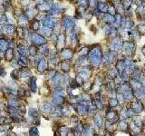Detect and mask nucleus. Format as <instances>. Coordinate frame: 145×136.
<instances>
[{"label":"nucleus","mask_w":145,"mask_h":136,"mask_svg":"<svg viewBox=\"0 0 145 136\" xmlns=\"http://www.w3.org/2000/svg\"><path fill=\"white\" fill-rule=\"evenodd\" d=\"M88 56L89 62L91 63V65L93 66V67L97 68L102 63V59H103V52L99 45H94L93 48L90 49V53Z\"/></svg>","instance_id":"1"},{"label":"nucleus","mask_w":145,"mask_h":136,"mask_svg":"<svg viewBox=\"0 0 145 136\" xmlns=\"http://www.w3.org/2000/svg\"><path fill=\"white\" fill-rule=\"evenodd\" d=\"M122 45H123V43H122V39L120 37L116 36V37L113 38V41H112V43L110 45V49L112 51L117 52V51H120L122 49Z\"/></svg>","instance_id":"2"},{"label":"nucleus","mask_w":145,"mask_h":136,"mask_svg":"<svg viewBox=\"0 0 145 136\" xmlns=\"http://www.w3.org/2000/svg\"><path fill=\"white\" fill-rule=\"evenodd\" d=\"M135 44L134 42L131 41H128V42H124L123 45H122V49L125 52V54L129 56L131 54H133V52L135 51Z\"/></svg>","instance_id":"3"},{"label":"nucleus","mask_w":145,"mask_h":136,"mask_svg":"<svg viewBox=\"0 0 145 136\" xmlns=\"http://www.w3.org/2000/svg\"><path fill=\"white\" fill-rule=\"evenodd\" d=\"M106 119H107V121H108L109 122H111V123L113 124V123L118 122V121H119V119H120V116L116 112L111 110V111H109L108 113H106Z\"/></svg>","instance_id":"4"},{"label":"nucleus","mask_w":145,"mask_h":136,"mask_svg":"<svg viewBox=\"0 0 145 136\" xmlns=\"http://www.w3.org/2000/svg\"><path fill=\"white\" fill-rule=\"evenodd\" d=\"M74 19L70 16H65L63 19V26L68 31H72L74 28Z\"/></svg>","instance_id":"5"},{"label":"nucleus","mask_w":145,"mask_h":136,"mask_svg":"<svg viewBox=\"0 0 145 136\" xmlns=\"http://www.w3.org/2000/svg\"><path fill=\"white\" fill-rule=\"evenodd\" d=\"M78 72H79V75L83 77L84 80H86V79H89L90 78V76H91V70L89 69L88 67H86V66H80V68L78 69Z\"/></svg>","instance_id":"6"},{"label":"nucleus","mask_w":145,"mask_h":136,"mask_svg":"<svg viewBox=\"0 0 145 136\" xmlns=\"http://www.w3.org/2000/svg\"><path fill=\"white\" fill-rule=\"evenodd\" d=\"M121 26L122 28H126V29H131L134 26V22L131 19H130V18L122 17V22H121Z\"/></svg>","instance_id":"7"},{"label":"nucleus","mask_w":145,"mask_h":136,"mask_svg":"<svg viewBox=\"0 0 145 136\" xmlns=\"http://www.w3.org/2000/svg\"><path fill=\"white\" fill-rule=\"evenodd\" d=\"M134 112L136 113H140V112L143 111V109H144V106L142 104V103L140 101V100H138V101L136 102H133L132 103H131V106Z\"/></svg>","instance_id":"8"},{"label":"nucleus","mask_w":145,"mask_h":136,"mask_svg":"<svg viewBox=\"0 0 145 136\" xmlns=\"http://www.w3.org/2000/svg\"><path fill=\"white\" fill-rule=\"evenodd\" d=\"M130 85L131 90H138V89H142V84L139 80H135V79H131L130 80Z\"/></svg>","instance_id":"9"},{"label":"nucleus","mask_w":145,"mask_h":136,"mask_svg":"<svg viewBox=\"0 0 145 136\" xmlns=\"http://www.w3.org/2000/svg\"><path fill=\"white\" fill-rule=\"evenodd\" d=\"M103 21L104 23H106L107 25H113L115 22V16L113 15H111V14H106V15H104L103 17Z\"/></svg>","instance_id":"10"},{"label":"nucleus","mask_w":145,"mask_h":136,"mask_svg":"<svg viewBox=\"0 0 145 136\" xmlns=\"http://www.w3.org/2000/svg\"><path fill=\"white\" fill-rule=\"evenodd\" d=\"M72 55H73L72 51L71 50V49H69V48H65V49H63V50L61 52V56H62L64 60H69V59H71L72 57Z\"/></svg>","instance_id":"11"},{"label":"nucleus","mask_w":145,"mask_h":136,"mask_svg":"<svg viewBox=\"0 0 145 136\" xmlns=\"http://www.w3.org/2000/svg\"><path fill=\"white\" fill-rule=\"evenodd\" d=\"M131 85H130V84L128 82H124L123 84L118 85V88H117L118 92H119V93H122V94H124L125 92L131 90Z\"/></svg>","instance_id":"12"},{"label":"nucleus","mask_w":145,"mask_h":136,"mask_svg":"<svg viewBox=\"0 0 145 136\" xmlns=\"http://www.w3.org/2000/svg\"><path fill=\"white\" fill-rule=\"evenodd\" d=\"M94 123H95V126H96L97 128L103 127L104 124V118L100 115V114H95V115H94Z\"/></svg>","instance_id":"13"},{"label":"nucleus","mask_w":145,"mask_h":136,"mask_svg":"<svg viewBox=\"0 0 145 136\" xmlns=\"http://www.w3.org/2000/svg\"><path fill=\"white\" fill-rule=\"evenodd\" d=\"M116 70L118 71V74L122 75L125 71V64L124 60H118L116 63Z\"/></svg>","instance_id":"14"},{"label":"nucleus","mask_w":145,"mask_h":136,"mask_svg":"<svg viewBox=\"0 0 145 136\" xmlns=\"http://www.w3.org/2000/svg\"><path fill=\"white\" fill-rule=\"evenodd\" d=\"M108 6L109 5H107V4H106L105 2H101V1H99L98 3H97V6H96V7H97L102 13H107V12H108Z\"/></svg>","instance_id":"15"},{"label":"nucleus","mask_w":145,"mask_h":136,"mask_svg":"<svg viewBox=\"0 0 145 136\" xmlns=\"http://www.w3.org/2000/svg\"><path fill=\"white\" fill-rule=\"evenodd\" d=\"M117 128L122 131H127L129 130V125H128L127 122L125 121V120H122V121H121L119 123H118Z\"/></svg>","instance_id":"16"},{"label":"nucleus","mask_w":145,"mask_h":136,"mask_svg":"<svg viewBox=\"0 0 145 136\" xmlns=\"http://www.w3.org/2000/svg\"><path fill=\"white\" fill-rule=\"evenodd\" d=\"M132 122H133V124L136 126H138V127H141V126L144 124V121L139 117V116H132Z\"/></svg>","instance_id":"17"},{"label":"nucleus","mask_w":145,"mask_h":136,"mask_svg":"<svg viewBox=\"0 0 145 136\" xmlns=\"http://www.w3.org/2000/svg\"><path fill=\"white\" fill-rule=\"evenodd\" d=\"M64 101H65V98L63 96H61V95L55 96L53 99V103H54V105H61V104H63L64 103Z\"/></svg>","instance_id":"18"},{"label":"nucleus","mask_w":145,"mask_h":136,"mask_svg":"<svg viewBox=\"0 0 145 136\" xmlns=\"http://www.w3.org/2000/svg\"><path fill=\"white\" fill-rule=\"evenodd\" d=\"M133 92V94L134 96L138 99V100H140V99H142L143 97L145 96L144 93H143V90L142 89H138V90H132Z\"/></svg>","instance_id":"19"},{"label":"nucleus","mask_w":145,"mask_h":136,"mask_svg":"<svg viewBox=\"0 0 145 136\" xmlns=\"http://www.w3.org/2000/svg\"><path fill=\"white\" fill-rule=\"evenodd\" d=\"M132 5V0H122V6L124 11H129Z\"/></svg>","instance_id":"20"},{"label":"nucleus","mask_w":145,"mask_h":136,"mask_svg":"<svg viewBox=\"0 0 145 136\" xmlns=\"http://www.w3.org/2000/svg\"><path fill=\"white\" fill-rule=\"evenodd\" d=\"M123 96H124L125 100H127V101H131V100H132V98L134 97V94H133L132 90L131 89V90L125 92L124 94H123Z\"/></svg>","instance_id":"21"},{"label":"nucleus","mask_w":145,"mask_h":136,"mask_svg":"<svg viewBox=\"0 0 145 136\" xmlns=\"http://www.w3.org/2000/svg\"><path fill=\"white\" fill-rule=\"evenodd\" d=\"M142 76V75H141V73H140V71L138 69V68H135L134 70H133V72H132V78L133 79H135V80H139L140 81V77Z\"/></svg>","instance_id":"22"},{"label":"nucleus","mask_w":145,"mask_h":136,"mask_svg":"<svg viewBox=\"0 0 145 136\" xmlns=\"http://www.w3.org/2000/svg\"><path fill=\"white\" fill-rule=\"evenodd\" d=\"M44 25H45L46 27H49V28H53L54 26V20L52 19V18H50V17H48L46 20H45L44 22Z\"/></svg>","instance_id":"23"},{"label":"nucleus","mask_w":145,"mask_h":136,"mask_svg":"<svg viewBox=\"0 0 145 136\" xmlns=\"http://www.w3.org/2000/svg\"><path fill=\"white\" fill-rule=\"evenodd\" d=\"M90 53V48L87 47V46H84V47H82L81 50L79 52V56H87Z\"/></svg>","instance_id":"24"},{"label":"nucleus","mask_w":145,"mask_h":136,"mask_svg":"<svg viewBox=\"0 0 145 136\" xmlns=\"http://www.w3.org/2000/svg\"><path fill=\"white\" fill-rule=\"evenodd\" d=\"M61 68H62V70L63 72H68V71L70 70V64L66 60L63 61L62 63H61Z\"/></svg>","instance_id":"25"},{"label":"nucleus","mask_w":145,"mask_h":136,"mask_svg":"<svg viewBox=\"0 0 145 136\" xmlns=\"http://www.w3.org/2000/svg\"><path fill=\"white\" fill-rule=\"evenodd\" d=\"M116 98H117V100H118V102H119V103L121 105H123V104H124L125 98H124V96H123V94L118 93V94H116Z\"/></svg>","instance_id":"26"},{"label":"nucleus","mask_w":145,"mask_h":136,"mask_svg":"<svg viewBox=\"0 0 145 136\" xmlns=\"http://www.w3.org/2000/svg\"><path fill=\"white\" fill-rule=\"evenodd\" d=\"M47 67V63L45 60H41L40 61V63H39V65H38V70L39 71H44L45 68Z\"/></svg>","instance_id":"27"},{"label":"nucleus","mask_w":145,"mask_h":136,"mask_svg":"<svg viewBox=\"0 0 145 136\" xmlns=\"http://www.w3.org/2000/svg\"><path fill=\"white\" fill-rule=\"evenodd\" d=\"M118 104H119V102L117 100V98H111L110 99V101H109V105H110V107L114 108V107H116Z\"/></svg>","instance_id":"28"},{"label":"nucleus","mask_w":145,"mask_h":136,"mask_svg":"<svg viewBox=\"0 0 145 136\" xmlns=\"http://www.w3.org/2000/svg\"><path fill=\"white\" fill-rule=\"evenodd\" d=\"M115 82H113V81L111 79V81H109L108 83H107V89H108L109 91H113L115 90Z\"/></svg>","instance_id":"29"},{"label":"nucleus","mask_w":145,"mask_h":136,"mask_svg":"<svg viewBox=\"0 0 145 136\" xmlns=\"http://www.w3.org/2000/svg\"><path fill=\"white\" fill-rule=\"evenodd\" d=\"M74 80L76 81V83H77L78 84H79V86H82V85H83V84H84V83H83V80H84V79H83V77H82V76L80 75L79 74H78L77 75L75 76Z\"/></svg>","instance_id":"30"},{"label":"nucleus","mask_w":145,"mask_h":136,"mask_svg":"<svg viewBox=\"0 0 145 136\" xmlns=\"http://www.w3.org/2000/svg\"><path fill=\"white\" fill-rule=\"evenodd\" d=\"M35 42H36V44H44L45 42V38H43L42 36H40V35H35Z\"/></svg>","instance_id":"31"},{"label":"nucleus","mask_w":145,"mask_h":136,"mask_svg":"<svg viewBox=\"0 0 145 136\" xmlns=\"http://www.w3.org/2000/svg\"><path fill=\"white\" fill-rule=\"evenodd\" d=\"M80 6H85L88 7L89 6V0H76Z\"/></svg>","instance_id":"32"},{"label":"nucleus","mask_w":145,"mask_h":136,"mask_svg":"<svg viewBox=\"0 0 145 136\" xmlns=\"http://www.w3.org/2000/svg\"><path fill=\"white\" fill-rule=\"evenodd\" d=\"M118 75V71L117 70H111V72H109V78H111L112 80L115 79V77Z\"/></svg>","instance_id":"33"},{"label":"nucleus","mask_w":145,"mask_h":136,"mask_svg":"<svg viewBox=\"0 0 145 136\" xmlns=\"http://www.w3.org/2000/svg\"><path fill=\"white\" fill-rule=\"evenodd\" d=\"M70 40H71V42H72V45H76L78 43V38H77V35H75L74 33L73 34H72V35H70Z\"/></svg>","instance_id":"34"},{"label":"nucleus","mask_w":145,"mask_h":136,"mask_svg":"<svg viewBox=\"0 0 145 136\" xmlns=\"http://www.w3.org/2000/svg\"><path fill=\"white\" fill-rule=\"evenodd\" d=\"M109 14H111V15H116V13H117V10L115 9V7H114L113 5H111L108 6V12Z\"/></svg>","instance_id":"35"},{"label":"nucleus","mask_w":145,"mask_h":136,"mask_svg":"<svg viewBox=\"0 0 145 136\" xmlns=\"http://www.w3.org/2000/svg\"><path fill=\"white\" fill-rule=\"evenodd\" d=\"M65 41V38H64V35H60L59 37H58V45L63 47V43Z\"/></svg>","instance_id":"36"},{"label":"nucleus","mask_w":145,"mask_h":136,"mask_svg":"<svg viewBox=\"0 0 145 136\" xmlns=\"http://www.w3.org/2000/svg\"><path fill=\"white\" fill-rule=\"evenodd\" d=\"M137 29H138V32L140 33V35H144L145 34V25H144L140 24V25L137 27Z\"/></svg>","instance_id":"37"},{"label":"nucleus","mask_w":145,"mask_h":136,"mask_svg":"<svg viewBox=\"0 0 145 136\" xmlns=\"http://www.w3.org/2000/svg\"><path fill=\"white\" fill-rule=\"evenodd\" d=\"M30 87H31V89L34 91V92L36 91V78H35V77H33L31 79V81H30Z\"/></svg>","instance_id":"38"},{"label":"nucleus","mask_w":145,"mask_h":136,"mask_svg":"<svg viewBox=\"0 0 145 136\" xmlns=\"http://www.w3.org/2000/svg\"><path fill=\"white\" fill-rule=\"evenodd\" d=\"M59 131L62 132V133H61L62 135H67V134H68V128H67V127H65V126H63V127H61Z\"/></svg>","instance_id":"39"},{"label":"nucleus","mask_w":145,"mask_h":136,"mask_svg":"<svg viewBox=\"0 0 145 136\" xmlns=\"http://www.w3.org/2000/svg\"><path fill=\"white\" fill-rule=\"evenodd\" d=\"M97 3L98 2H96V0H89V6L95 8L97 6Z\"/></svg>","instance_id":"40"},{"label":"nucleus","mask_w":145,"mask_h":136,"mask_svg":"<svg viewBox=\"0 0 145 136\" xmlns=\"http://www.w3.org/2000/svg\"><path fill=\"white\" fill-rule=\"evenodd\" d=\"M92 16H93V13H89L88 14V12L85 14V15H83V18L85 19V20L88 22L89 20H91V18H92Z\"/></svg>","instance_id":"41"},{"label":"nucleus","mask_w":145,"mask_h":136,"mask_svg":"<svg viewBox=\"0 0 145 136\" xmlns=\"http://www.w3.org/2000/svg\"><path fill=\"white\" fill-rule=\"evenodd\" d=\"M30 131H31V134H33V135H37L38 134V131L36 130V128H32Z\"/></svg>","instance_id":"42"},{"label":"nucleus","mask_w":145,"mask_h":136,"mask_svg":"<svg viewBox=\"0 0 145 136\" xmlns=\"http://www.w3.org/2000/svg\"><path fill=\"white\" fill-rule=\"evenodd\" d=\"M135 4L138 5V6H140V5H143V0H136Z\"/></svg>","instance_id":"43"},{"label":"nucleus","mask_w":145,"mask_h":136,"mask_svg":"<svg viewBox=\"0 0 145 136\" xmlns=\"http://www.w3.org/2000/svg\"><path fill=\"white\" fill-rule=\"evenodd\" d=\"M71 121L74 122H79V118H78L77 116H72V119H71Z\"/></svg>","instance_id":"44"},{"label":"nucleus","mask_w":145,"mask_h":136,"mask_svg":"<svg viewBox=\"0 0 145 136\" xmlns=\"http://www.w3.org/2000/svg\"><path fill=\"white\" fill-rule=\"evenodd\" d=\"M141 51H142L143 55H144V56H145V46H144V47H142V50H141Z\"/></svg>","instance_id":"45"},{"label":"nucleus","mask_w":145,"mask_h":136,"mask_svg":"<svg viewBox=\"0 0 145 136\" xmlns=\"http://www.w3.org/2000/svg\"><path fill=\"white\" fill-rule=\"evenodd\" d=\"M144 73H145V68H144Z\"/></svg>","instance_id":"46"}]
</instances>
